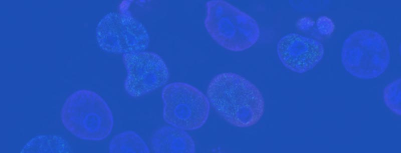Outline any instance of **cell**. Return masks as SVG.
<instances>
[{
    "instance_id": "cell-9",
    "label": "cell",
    "mask_w": 401,
    "mask_h": 153,
    "mask_svg": "<svg viewBox=\"0 0 401 153\" xmlns=\"http://www.w3.org/2000/svg\"><path fill=\"white\" fill-rule=\"evenodd\" d=\"M150 145L155 153L195 151L193 139L186 130L171 125L156 130L150 138Z\"/></svg>"
},
{
    "instance_id": "cell-10",
    "label": "cell",
    "mask_w": 401,
    "mask_h": 153,
    "mask_svg": "<svg viewBox=\"0 0 401 153\" xmlns=\"http://www.w3.org/2000/svg\"><path fill=\"white\" fill-rule=\"evenodd\" d=\"M66 140L55 135H40L30 140L21 152H71Z\"/></svg>"
},
{
    "instance_id": "cell-8",
    "label": "cell",
    "mask_w": 401,
    "mask_h": 153,
    "mask_svg": "<svg viewBox=\"0 0 401 153\" xmlns=\"http://www.w3.org/2000/svg\"><path fill=\"white\" fill-rule=\"evenodd\" d=\"M277 52L286 68L302 74L313 69L322 60L324 49L320 41L292 33L279 40Z\"/></svg>"
},
{
    "instance_id": "cell-5",
    "label": "cell",
    "mask_w": 401,
    "mask_h": 153,
    "mask_svg": "<svg viewBox=\"0 0 401 153\" xmlns=\"http://www.w3.org/2000/svg\"><path fill=\"white\" fill-rule=\"evenodd\" d=\"M163 118L167 124L185 130L200 128L207 121L210 103L204 93L184 82L165 85L161 92Z\"/></svg>"
},
{
    "instance_id": "cell-4",
    "label": "cell",
    "mask_w": 401,
    "mask_h": 153,
    "mask_svg": "<svg viewBox=\"0 0 401 153\" xmlns=\"http://www.w3.org/2000/svg\"><path fill=\"white\" fill-rule=\"evenodd\" d=\"M341 58L346 71L362 79H374L382 74L390 59L386 40L379 33L368 29L356 31L347 37Z\"/></svg>"
},
{
    "instance_id": "cell-12",
    "label": "cell",
    "mask_w": 401,
    "mask_h": 153,
    "mask_svg": "<svg viewBox=\"0 0 401 153\" xmlns=\"http://www.w3.org/2000/svg\"><path fill=\"white\" fill-rule=\"evenodd\" d=\"M400 78L388 84L383 91V101L386 106L393 113L400 116Z\"/></svg>"
},
{
    "instance_id": "cell-2",
    "label": "cell",
    "mask_w": 401,
    "mask_h": 153,
    "mask_svg": "<svg viewBox=\"0 0 401 153\" xmlns=\"http://www.w3.org/2000/svg\"><path fill=\"white\" fill-rule=\"evenodd\" d=\"M64 127L75 137L100 141L111 133L114 125L112 112L105 100L96 92L78 90L66 99L61 110Z\"/></svg>"
},
{
    "instance_id": "cell-11",
    "label": "cell",
    "mask_w": 401,
    "mask_h": 153,
    "mask_svg": "<svg viewBox=\"0 0 401 153\" xmlns=\"http://www.w3.org/2000/svg\"><path fill=\"white\" fill-rule=\"evenodd\" d=\"M110 152H149L150 150L141 137L131 130L117 134L111 139Z\"/></svg>"
},
{
    "instance_id": "cell-6",
    "label": "cell",
    "mask_w": 401,
    "mask_h": 153,
    "mask_svg": "<svg viewBox=\"0 0 401 153\" xmlns=\"http://www.w3.org/2000/svg\"><path fill=\"white\" fill-rule=\"evenodd\" d=\"M96 39L102 50L122 55L145 51L149 44L145 27L122 5L119 12L109 13L101 19L96 28Z\"/></svg>"
},
{
    "instance_id": "cell-1",
    "label": "cell",
    "mask_w": 401,
    "mask_h": 153,
    "mask_svg": "<svg viewBox=\"0 0 401 153\" xmlns=\"http://www.w3.org/2000/svg\"><path fill=\"white\" fill-rule=\"evenodd\" d=\"M207 96L217 113L235 126L254 125L264 113V99L259 89L235 73L214 76L208 86Z\"/></svg>"
},
{
    "instance_id": "cell-7",
    "label": "cell",
    "mask_w": 401,
    "mask_h": 153,
    "mask_svg": "<svg viewBox=\"0 0 401 153\" xmlns=\"http://www.w3.org/2000/svg\"><path fill=\"white\" fill-rule=\"evenodd\" d=\"M127 75L124 89L131 97L138 98L164 86L169 80L168 67L160 56L148 51L122 55Z\"/></svg>"
},
{
    "instance_id": "cell-3",
    "label": "cell",
    "mask_w": 401,
    "mask_h": 153,
    "mask_svg": "<svg viewBox=\"0 0 401 153\" xmlns=\"http://www.w3.org/2000/svg\"><path fill=\"white\" fill-rule=\"evenodd\" d=\"M206 6L205 27L212 39L224 48L244 51L259 39V25L247 13L223 0L209 1Z\"/></svg>"
}]
</instances>
